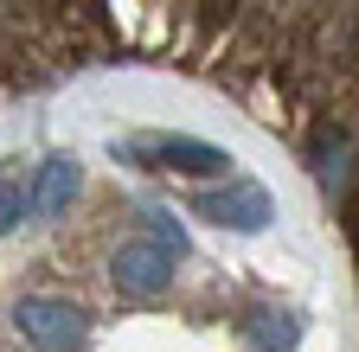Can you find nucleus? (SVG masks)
Instances as JSON below:
<instances>
[{"instance_id":"obj_1","label":"nucleus","mask_w":359,"mask_h":352,"mask_svg":"<svg viewBox=\"0 0 359 352\" xmlns=\"http://www.w3.org/2000/svg\"><path fill=\"white\" fill-rule=\"evenodd\" d=\"M116 154L128 167H154V173H231V154L193 135H128L116 141Z\"/></svg>"},{"instance_id":"obj_6","label":"nucleus","mask_w":359,"mask_h":352,"mask_svg":"<svg viewBox=\"0 0 359 352\" xmlns=\"http://www.w3.org/2000/svg\"><path fill=\"white\" fill-rule=\"evenodd\" d=\"M250 339L263 352H295L302 346V321L289 314V307H263V314H250Z\"/></svg>"},{"instance_id":"obj_3","label":"nucleus","mask_w":359,"mask_h":352,"mask_svg":"<svg viewBox=\"0 0 359 352\" xmlns=\"http://www.w3.org/2000/svg\"><path fill=\"white\" fill-rule=\"evenodd\" d=\"M193 211L199 218H212V225H224V231H269V218H276V199H269L263 186H250V180H231L224 192H199L193 199Z\"/></svg>"},{"instance_id":"obj_7","label":"nucleus","mask_w":359,"mask_h":352,"mask_svg":"<svg viewBox=\"0 0 359 352\" xmlns=\"http://www.w3.org/2000/svg\"><path fill=\"white\" fill-rule=\"evenodd\" d=\"M20 218H26V186L13 180V173H0V237H7Z\"/></svg>"},{"instance_id":"obj_2","label":"nucleus","mask_w":359,"mask_h":352,"mask_svg":"<svg viewBox=\"0 0 359 352\" xmlns=\"http://www.w3.org/2000/svg\"><path fill=\"white\" fill-rule=\"evenodd\" d=\"M13 321H20V333H26L39 352H77V346H83V314H77L71 301L26 295V301L13 307Z\"/></svg>"},{"instance_id":"obj_5","label":"nucleus","mask_w":359,"mask_h":352,"mask_svg":"<svg viewBox=\"0 0 359 352\" xmlns=\"http://www.w3.org/2000/svg\"><path fill=\"white\" fill-rule=\"evenodd\" d=\"M77 186H83V167H77L71 154L39 160V180H32V192H26V211H32V218H52V211H65V205L77 199Z\"/></svg>"},{"instance_id":"obj_8","label":"nucleus","mask_w":359,"mask_h":352,"mask_svg":"<svg viewBox=\"0 0 359 352\" xmlns=\"http://www.w3.org/2000/svg\"><path fill=\"white\" fill-rule=\"evenodd\" d=\"M148 225H154V244H161V250L187 256V231H180V218H167V211H154V205H148Z\"/></svg>"},{"instance_id":"obj_4","label":"nucleus","mask_w":359,"mask_h":352,"mask_svg":"<svg viewBox=\"0 0 359 352\" xmlns=\"http://www.w3.org/2000/svg\"><path fill=\"white\" fill-rule=\"evenodd\" d=\"M173 262H180L173 250H161L154 237H142V244H122L109 269H116V288H128V295H161L173 282Z\"/></svg>"}]
</instances>
